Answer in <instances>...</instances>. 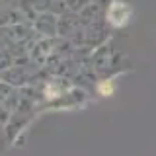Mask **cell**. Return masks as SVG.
<instances>
[{
    "label": "cell",
    "instance_id": "6da1fadb",
    "mask_svg": "<svg viewBox=\"0 0 156 156\" xmlns=\"http://www.w3.org/2000/svg\"><path fill=\"white\" fill-rule=\"evenodd\" d=\"M100 90L104 92V96H109V94H111V90H113V86H111V84H107V82H104V84L100 86Z\"/></svg>",
    "mask_w": 156,
    "mask_h": 156
}]
</instances>
